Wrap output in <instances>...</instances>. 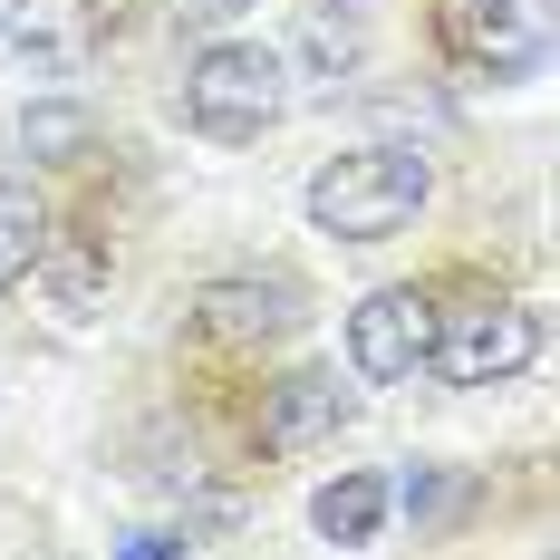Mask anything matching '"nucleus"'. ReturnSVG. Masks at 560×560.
<instances>
[{
  "label": "nucleus",
  "instance_id": "1a4fd4ad",
  "mask_svg": "<svg viewBox=\"0 0 560 560\" xmlns=\"http://www.w3.org/2000/svg\"><path fill=\"white\" fill-rule=\"evenodd\" d=\"M368 68V0H319L290 39V78H310L319 97H338L348 78Z\"/></svg>",
  "mask_w": 560,
  "mask_h": 560
},
{
  "label": "nucleus",
  "instance_id": "4468645a",
  "mask_svg": "<svg viewBox=\"0 0 560 560\" xmlns=\"http://www.w3.org/2000/svg\"><path fill=\"white\" fill-rule=\"evenodd\" d=\"M387 503H406L425 532H435V522H454V512H464V483H454V474H435V464H416L406 483H387Z\"/></svg>",
  "mask_w": 560,
  "mask_h": 560
},
{
  "label": "nucleus",
  "instance_id": "20e7f679",
  "mask_svg": "<svg viewBox=\"0 0 560 560\" xmlns=\"http://www.w3.org/2000/svg\"><path fill=\"white\" fill-rule=\"evenodd\" d=\"M425 358H435V300H425V290H368V300L348 310V368H358L368 387L425 377Z\"/></svg>",
  "mask_w": 560,
  "mask_h": 560
},
{
  "label": "nucleus",
  "instance_id": "6e6552de",
  "mask_svg": "<svg viewBox=\"0 0 560 560\" xmlns=\"http://www.w3.org/2000/svg\"><path fill=\"white\" fill-rule=\"evenodd\" d=\"M194 329L223 348H261V338L300 329V290L290 280H203L194 290Z\"/></svg>",
  "mask_w": 560,
  "mask_h": 560
},
{
  "label": "nucleus",
  "instance_id": "dca6fc26",
  "mask_svg": "<svg viewBox=\"0 0 560 560\" xmlns=\"http://www.w3.org/2000/svg\"><path fill=\"white\" fill-rule=\"evenodd\" d=\"M203 10H252V0H203Z\"/></svg>",
  "mask_w": 560,
  "mask_h": 560
},
{
  "label": "nucleus",
  "instance_id": "2eb2a0df",
  "mask_svg": "<svg viewBox=\"0 0 560 560\" xmlns=\"http://www.w3.org/2000/svg\"><path fill=\"white\" fill-rule=\"evenodd\" d=\"M126 560H174V532H136V541H126Z\"/></svg>",
  "mask_w": 560,
  "mask_h": 560
},
{
  "label": "nucleus",
  "instance_id": "f257e3e1",
  "mask_svg": "<svg viewBox=\"0 0 560 560\" xmlns=\"http://www.w3.org/2000/svg\"><path fill=\"white\" fill-rule=\"evenodd\" d=\"M425 194H435V165L416 145H358L310 174V223L329 242H396L425 213Z\"/></svg>",
  "mask_w": 560,
  "mask_h": 560
},
{
  "label": "nucleus",
  "instance_id": "ddd939ff",
  "mask_svg": "<svg viewBox=\"0 0 560 560\" xmlns=\"http://www.w3.org/2000/svg\"><path fill=\"white\" fill-rule=\"evenodd\" d=\"M30 280H49V300L68 319H88V300H97V261H88V252H58V232H49V252H39Z\"/></svg>",
  "mask_w": 560,
  "mask_h": 560
},
{
  "label": "nucleus",
  "instance_id": "423d86ee",
  "mask_svg": "<svg viewBox=\"0 0 560 560\" xmlns=\"http://www.w3.org/2000/svg\"><path fill=\"white\" fill-rule=\"evenodd\" d=\"M0 49L39 78H68L97 49V10L88 0H0Z\"/></svg>",
  "mask_w": 560,
  "mask_h": 560
},
{
  "label": "nucleus",
  "instance_id": "9b49d317",
  "mask_svg": "<svg viewBox=\"0 0 560 560\" xmlns=\"http://www.w3.org/2000/svg\"><path fill=\"white\" fill-rule=\"evenodd\" d=\"M97 145V116L78 107V97H39V107H20V155H39V165H78Z\"/></svg>",
  "mask_w": 560,
  "mask_h": 560
},
{
  "label": "nucleus",
  "instance_id": "f8f14e48",
  "mask_svg": "<svg viewBox=\"0 0 560 560\" xmlns=\"http://www.w3.org/2000/svg\"><path fill=\"white\" fill-rule=\"evenodd\" d=\"M39 252H49V213H39V194H30V184H0V290L39 271Z\"/></svg>",
  "mask_w": 560,
  "mask_h": 560
},
{
  "label": "nucleus",
  "instance_id": "39448f33",
  "mask_svg": "<svg viewBox=\"0 0 560 560\" xmlns=\"http://www.w3.org/2000/svg\"><path fill=\"white\" fill-rule=\"evenodd\" d=\"M454 39L493 78H541V58H551V0H454Z\"/></svg>",
  "mask_w": 560,
  "mask_h": 560
},
{
  "label": "nucleus",
  "instance_id": "0eeeda50",
  "mask_svg": "<svg viewBox=\"0 0 560 560\" xmlns=\"http://www.w3.org/2000/svg\"><path fill=\"white\" fill-rule=\"evenodd\" d=\"M338 425H348V387L329 368H290L280 387H261V454H310Z\"/></svg>",
  "mask_w": 560,
  "mask_h": 560
},
{
  "label": "nucleus",
  "instance_id": "7ed1b4c3",
  "mask_svg": "<svg viewBox=\"0 0 560 560\" xmlns=\"http://www.w3.org/2000/svg\"><path fill=\"white\" fill-rule=\"evenodd\" d=\"M541 358V319L522 300H464V310H435V377L445 387H512L522 368Z\"/></svg>",
  "mask_w": 560,
  "mask_h": 560
},
{
  "label": "nucleus",
  "instance_id": "9d476101",
  "mask_svg": "<svg viewBox=\"0 0 560 560\" xmlns=\"http://www.w3.org/2000/svg\"><path fill=\"white\" fill-rule=\"evenodd\" d=\"M387 474H338V483H319V503H310V522H319V541H338V551H368L377 532H387Z\"/></svg>",
  "mask_w": 560,
  "mask_h": 560
},
{
  "label": "nucleus",
  "instance_id": "f03ea898",
  "mask_svg": "<svg viewBox=\"0 0 560 560\" xmlns=\"http://www.w3.org/2000/svg\"><path fill=\"white\" fill-rule=\"evenodd\" d=\"M290 116V58L261 39H213V49L184 68V126L213 136V145H252Z\"/></svg>",
  "mask_w": 560,
  "mask_h": 560
}]
</instances>
